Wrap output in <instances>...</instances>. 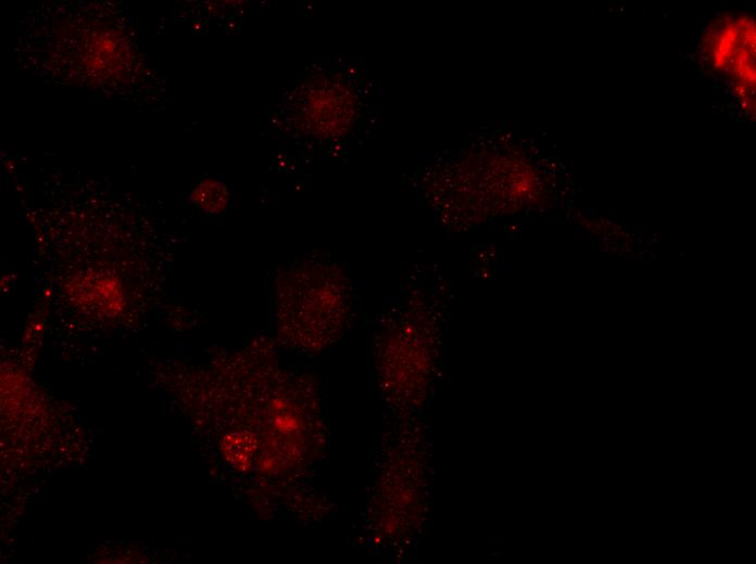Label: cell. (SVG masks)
Listing matches in <instances>:
<instances>
[{
  "instance_id": "cell-3",
  "label": "cell",
  "mask_w": 756,
  "mask_h": 564,
  "mask_svg": "<svg viewBox=\"0 0 756 564\" xmlns=\"http://www.w3.org/2000/svg\"><path fill=\"white\" fill-rule=\"evenodd\" d=\"M227 197L225 185L214 180L204 181L193 193L194 202L210 211L222 210L227 204Z\"/></svg>"
},
{
  "instance_id": "cell-2",
  "label": "cell",
  "mask_w": 756,
  "mask_h": 564,
  "mask_svg": "<svg viewBox=\"0 0 756 564\" xmlns=\"http://www.w3.org/2000/svg\"><path fill=\"white\" fill-rule=\"evenodd\" d=\"M297 117L311 133L338 137L345 133L354 118V98L349 87L337 79L318 76L307 79L297 91Z\"/></svg>"
},
{
  "instance_id": "cell-1",
  "label": "cell",
  "mask_w": 756,
  "mask_h": 564,
  "mask_svg": "<svg viewBox=\"0 0 756 564\" xmlns=\"http://www.w3.org/2000/svg\"><path fill=\"white\" fill-rule=\"evenodd\" d=\"M710 66L726 76L733 91L754 106L755 24L751 16L730 15L719 20L704 38Z\"/></svg>"
}]
</instances>
